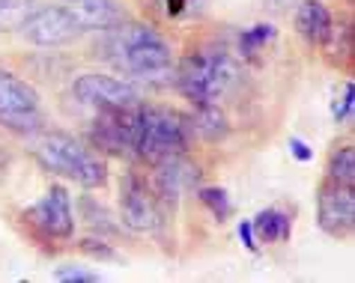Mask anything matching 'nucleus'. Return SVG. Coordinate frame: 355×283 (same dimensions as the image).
I'll use <instances>...</instances> for the list:
<instances>
[{"mask_svg": "<svg viewBox=\"0 0 355 283\" xmlns=\"http://www.w3.org/2000/svg\"><path fill=\"white\" fill-rule=\"evenodd\" d=\"M33 158L48 173L66 176L81 188H102L107 182L105 161L87 149V146L66 131H45L33 138Z\"/></svg>", "mask_w": 355, "mask_h": 283, "instance_id": "nucleus-1", "label": "nucleus"}, {"mask_svg": "<svg viewBox=\"0 0 355 283\" xmlns=\"http://www.w3.org/2000/svg\"><path fill=\"white\" fill-rule=\"evenodd\" d=\"M111 57L116 66H123L125 72H132L137 77H162L171 72L173 54L171 45L146 24H116L111 27Z\"/></svg>", "mask_w": 355, "mask_h": 283, "instance_id": "nucleus-2", "label": "nucleus"}, {"mask_svg": "<svg viewBox=\"0 0 355 283\" xmlns=\"http://www.w3.org/2000/svg\"><path fill=\"white\" fill-rule=\"evenodd\" d=\"M191 125L182 113L171 107H137V131H135V155L144 161H162L167 155L185 152Z\"/></svg>", "mask_w": 355, "mask_h": 283, "instance_id": "nucleus-3", "label": "nucleus"}, {"mask_svg": "<svg viewBox=\"0 0 355 283\" xmlns=\"http://www.w3.org/2000/svg\"><path fill=\"white\" fill-rule=\"evenodd\" d=\"M236 77V63L230 60V54L224 51H194L182 60L180 72H176V84L185 99H191L194 104L215 102L221 93H227V86Z\"/></svg>", "mask_w": 355, "mask_h": 283, "instance_id": "nucleus-4", "label": "nucleus"}, {"mask_svg": "<svg viewBox=\"0 0 355 283\" xmlns=\"http://www.w3.org/2000/svg\"><path fill=\"white\" fill-rule=\"evenodd\" d=\"M0 125L15 134H36L42 129L39 93L3 66H0Z\"/></svg>", "mask_w": 355, "mask_h": 283, "instance_id": "nucleus-5", "label": "nucleus"}, {"mask_svg": "<svg viewBox=\"0 0 355 283\" xmlns=\"http://www.w3.org/2000/svg\"><path fill=\"white\" fill-rule=\"evenodd\" d=\"M24 218L36 232H42L45 239H54V241H66V239H72V232H75L72 200H69V191L63 185L48 188L45 197L24 212Z\"/></svg>", "mask_w": 355, "mask_h": 283, "instance_id": "nucleus-6", "label": "nucleus"}, {"mask_svg": "<svg viewBox=\"0 0 355 283\" xmlns=\"http://www.w3.org/2000/svg\"><path fill=\"white\" fill-rule=\"evenodd\" d=\"M72 93L81 104H90L96 111H125L137 104V93L132 84L120 77L102 75V72H87L72 84Z\"/></svg>", "mask_w": 355, "mask_h": 283, "instance_id": "nucleus-7", "label": "nucleus"}, {"mask_svg": "<svg viewBox=\"0 0 355 283\" xmlns=\"http://www.w3.org/2000/svg\"><path fill=\"white\" fill-rule=\"evenodd\" d=\"M317 223L334 239H347L355 223V194L352 185L325 182L317 194Z\"/></svg>", "mask_w": 355, "mask_h": 283, "instance_id": "nucleus-8", "label": "nucleus"}, {"mask_svg": "<svg viewBox=\"0 0 355 283\" xmlns=\"http://www.w3.org/2000/svg\"><path fill=\"white\" fill-rule=\"evenodd\" d=\"M21 33L27 42L54 48V45H66L72 39H78L81 27L75 24V18L69 15L66 6H42L21 21Z\"/></svg>", "mask_w": 355, "mask_h": 283, "instance_id": "nucleus-9", "label": "nucleus"}, {"mask_svg": "<svg viewBox=\"0 0 355 283\" xmlns=\"http://www.w3.org/2000/svg\"><path fill=\"white\" fill-rule=\"evenodd\" d=\"M123 223L135 232H153L162 223L159 212V194L150 191L141 176H125L123 179V197H120Z\"/></svg>", "mask_w": 355, "mask_h": 283, "instance_id": "nucleus-10", "label": "nucleus"}, {"mask_svg": "<svg viewBox=\"0 0 355 283\" xmlns=\"http://www.w3.org/2000/svg\"><path fill=\"white\" fill-rule=\"evenodd\" d=\"M135 131H137V104L125 107V111H98L90 138L105 152L135 155Z\"/></svg>", "mask_w": 355, "mask_h": 283, "instance_id": "nucleus-11", "label": "nucleus"}, {"mask_svg": "<svg viewBox=\"0 0 355 283\" xmlns=\"http://www.w3.org/2000/svg\"><path fill=\"white\" fill-rule=\"evenodd\" d=\"M200 179V167L185 158V152L167 155V158L155 161V194L164 200H180L182 194H191Z\"/></svg>", "mask_w": 355, "mask_h": 283, "instance_id": "nucleus-12", "label": "nucleus"}, {"mask_svg": "<svg viewBox=\"0 0 355 283\" xmlns=\"http://www.w3.org/2000/svg\"><path fill=\"white\" fill-rule=\"evenodd\" d=\"M63 6L81 30H111L123 21L116 0H66Z\"/></svg>", "mask_w": 355, "mask_h": 283, "instance_id": "nucleus-13", "label": "nucleus"}, {"mask_svg": "<svg viewBox=\"0 0 355 283\" xmlns=\"http://www.w3.org/2000/svg\"><path fill=\"white\" fill-rule=\"evenodd\" d=\"M293 24L299 30L302 39H308L311 45H322L325 36L331 30V12L322 0H302L295 6V15H293Z\"/></svg>", "mask_w": 355, "mask_h": 283, "instance_id": "nucleus-14", "label": "nucleus"}, {"mask_svg": "<svg viewBox=\"0 0 355 283\" xmlns=\"http://www.w3.org/2000/svg\"><path fill=\"white\" fill-rule=\"evenodd\" d=\"M189 125H191V131L197 134V138H203V140H221L227 134V116L221 113V107L215 102L197 104V111L189 120Z\"/></svg>", "mask_w": 355, "mask_h": 283, "instance_id": "nucleus-15", "label": "nucleus"}, {"mask_svg": "<svg viewBox=\"0 0 355 283\" xmlns=\"http://www.w3.org/2000/svg\"><path fill=\"white\" fill-rule=\"evenodd\" d=\"M251 227L260 236V241H287L293 218L287 212H281V209H263L257 218L251 221Z\"/></svg>", "mask_w": 355, "mask_h": 283, "instance_id": "nucleus-16", "label": "nucleus"}, {"mask_svg": "<svg viewBox=\"0 0 355 283\" xmlns=\"http://www.w3.org/2000/svg\"><path fill=\"white\" fill-rule=\"evenodd\" d=\"M329 179L340 182V185H355V149L352 146H343V149H334L329 158Z\"/></svg>", "mask_w": 355, "mask_h": 283, "instance_id": "nucleus-17", "label": "nucleus"}, {"mask_svg": "<svg viewBox=\"0 0 355 283\" xmlns=\"http://www.w3.org/2000/svg\"><path fill=\"white\" fill-rule=\"evenodd\" d=\"M275 36H278V30H275L272 24H254L251 30H245V33H242L239 48H242V54H245V57H254V54H260Z\"/></svg>", "mask_w": 355, "mask_h": 283, "instance_id": "nucleus-18", "label": "nucleus"}, {"mask_svg": "<svg viewBox=\"0 0 355 283\" xmlns=\"http://www.w3.org/2000/svg\"><path fill=\"white\" fill-rule=\"evenodd\" d=\"M197 197H200V203L218 221H224L227 214H230V197H227L224 188H200V191H197Z\"/></svg>", "mask_w": 355, "mask_h": 283, "instance_id": "nucleus-19", "label": "nucleus"}, {"mask_svg": "<svg viewBox=\"0 0 355 283\" xmlns=\"http://www.w3.org/2000/svg\"><path fill=\"white\" fill-rule=\"evenodd\" d=\"M352 107H355V86L352 81L343 84V93H338V99L331 102V116H334V122H347L352 120Z\"/></svg>", "mask_w": 355, "mask_h": 283, "instance_id": "nucleus-20", "label": "nucleus"}, {"mask_svg": "<svg viewBox=\"0 0 355 283\" xmlns=\"http://www.w3.org/2000/svg\"><path fill=\"white\" fill-rule=\"evenodd\" d=\"M54 277L57 280H84V283H96L98 280V275L96 271H90V268H81V266H63V268H57L54 271Z\"/></svg>", "mask_w": 355, "mask_h": 283, "instance_id": "nucleus-21", "label": "nucleus"}, {"mask_svg": "<svg viewBox=\"0 0 355 283\" xmlns=\"http://www.w3.org/2000/svg\"><path fill=\"white\" fill-rule=\"evenodd\" d=\"M159 3H162L167 18H182L185 12H191L197 0H159Z\"/></svg>", "mask_w": 355, "mask_h": 283, "instance_id": "nucleus-22", "label": "nucleus"}, {"mask_svg": "<svg viewBox=\"0 0 355 283\" xmlns=\"http://www.w3.org/2000/svg\"><path fill=\"white\" fill-rule=\"evenodd\" d=\"M81 248H84L87 253H93L96 259H114V257H116V253L111 250V245H105V241H98V239H84Z\"/></svg>", "mask_w": 355, "mask_h": 283, "instance_id": "nucleus-23", "label": "nucleus"}, {"mask_svg": "<svg viewBox=\"0 0 355 283\" xmlns=\"http://www.w3.org/2000/svg\"><path fill=\"white\" fill-rule=\"evenodd\" d=\"M290 152H293L299 161H311V158H313V149H311V146L304 143L302 138H293V140H290Z\"/></svg>", "mask_w": 355, "mask_h": 283, "instance_id": "nucleus-24", "label": "nucleus"}, {"mask_svg": "<svg viewBox=\"0 0 355 283\" xmlns=\"http://www.w3.org/2000/svg\"><path fill=\"white\" fill-rule=\"evenodd\" d=\"M239 239H242V245L248 248V250H257V241H254V227H251V221H242V223H239Z\"/></svg>", "mask_w": 355, "mask_h": 283, "instance_id": "nucleus-25", "label": "nucleus"}, {"mask_svg": "<svg viewBox=\"0 0 355 283\" xmlns=\"http://www.w3.org/2000/svg\"><path fill=\"white\" fill-rule=\"evenodd\" d=\"M284 3H290V0H278V3H275V6H284Z\"/></svg>", "mask_w": 355, "mask_h": 283, "instance_id": "nucleus-26", "label": "nucleus"}, {"mask_svg": "<svg viewBox=\"0 0 355 283\" xmlns=\"http://www.w3.org/2000/svg\"><path fill=\"white\" fill-rule=\"evenodd\" d=\"M0 3H3V0H0Z\"/></svg>", "mask_w": 355, "mask_h": 283, "instance_id": "nucleus-27", "label": "nucleus"}]
</instances>
